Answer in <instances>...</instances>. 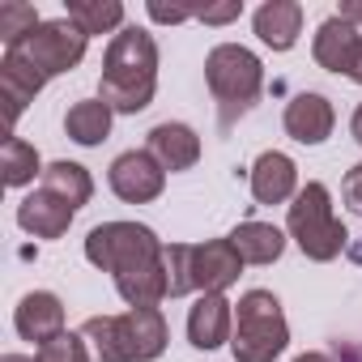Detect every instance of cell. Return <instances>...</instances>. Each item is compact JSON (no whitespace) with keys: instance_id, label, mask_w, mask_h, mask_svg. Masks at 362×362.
<instances>
[{"instance_id":"5b68a950","label":"cell","mask_w":362,"mask_h":362,"mask_svg":"<svg viewBox=\"0 0 362 362\" xmlns=\"http://www.w3.org/2000/svg\"><path fill=\"white\" fill-rule=\"evenodd\" d=\"M286 230L290 239L298 243V252L315 264H328L345 252L349 243V230L337 222L332 214V192L320 184V179H311L307 188H298V197L290 201V214H286Z\"/></svg>"},{"instance_id":"f1b7e54d","label":"cell","mask_w":362,"mask_h":362,"mask_svg":"<svg viewBox=\"0 0 362 362\" xmlns=\"http://www.w3.org/2000/svg\"><path fill=\"white\" fill-rule=\"evenodd\" d=\"M149 18L162 22V26H179V22H188V18H197V13H192V9H166V5H158V0H149Z\"/></svg>"},{"instance_id":"ba28073f","label":"cell","mask_w":362,"mask_h":362,"mask_svg":"<svg viewBox=\"0 0 362 362\" xmlns=\"http://www.w3.org/2000/svg\"><path fill=\"white\" fill-rule=\"evenodd\" d=\"M86 47H90V35H81L69 18H52V22H43L35 35H26L18 47H9V52L22 56L30 69H39V73L52 81V77L77 69V64L86 60Z\"/></svg>"},{"instance_id":"e0dca14e","label":"cell","mask_w":362,"mask_h":362,"mask_svg":"<svg viewBox=\"0 0 362 362\" xmlns=\"http://www.w3.org/2000/svg\"><path fill=\"white\" fill-rule=\"evenodd\" d=\"M252 26H256L264 47L290 52L298 43V35H303V5L298 0H264L256 9V18H252Z\"/></svg>"},{"instance_id":"e575fe53","label":"cell","mask_w":362,"mask_h":362,"mask_svg":"<svg viewBox=\"0 0 362 362\" xmlns=\"http://www.w3.org/2000/svg\"><path fill=\"white\" fill-rule=\"evenodd\" d=\"M0 362H39V358H30V354H5Z\"/></svg>"},{"instance_id":"d6a6232c","label":"cell","mask_w":362,"mask_h":362,"mask_svg":"<svg viewBox=\"0 0 362 362\" xmlns=\"http://www.w3.org/2000/svg\"><path fill=\"white\" fill-rule=\"evenodd\" d=\"M349 81L362 86V43H358V56H354V69H349Z\"/></svg>"},{"instance_id":"277c9868","label":"cell","mask_w":362,"mask_h":362,"mask_svg":"<svg viewBox=\"0 0 362 362\" xmlns=\"http://www.w3.org/2000/svg\"><path fill=\"white\" fill-rule=\"evenodd\" d=\"M205 81H209V94L218 98L222 124H235V115L252 111L264 90V64L243 43H218L205 56Z\"/></svg>"},{"instance_id":"44dd1931","label":"cell","mask_w":362,"mask_h":362,"mask_svg":"<svg viewBox=\"0 0 362 362\" xmlns=\"http://www.w3.org/2000/svg\"><path fill=\"white\" fill-rule=\"evenodd\" d=\"M81 35H119L124 30V5L119 0H69V13H64Z\"/></svg>"},{"instance_id":"603a6c76","label":"cell","mask_w":362,"mask_h":362,"mask_svg":"<svg viewBox=\"0 0 362 362\" xmlns=\"http://www.w3.org/2000/svg\"><path fill=\"white\" fill-rule=\"evenodd\" d=\"M39 188H47V192H56L60 201H69L73 209H81V205H90V197H94V179H90V170L81 166V162H52L47 170H43V184Z\"/></svg>"},{"instance_id":"4dcf8cb0","label":"cell","mask_w":362,"mask_h":362,"mask_svg":"<svg viewBox=\"0 0 362 362\" xmlns=\"http://www.w3.org/2000/svg\"><path fill=\"white\" fill-rule=\"evenodd\" d=\"M349 132H354V141L362 145V103L354 107V115H349Z\"/></svg>"},{"instance_id":"7402d4cb","label":"cell","mask_w":362,"mask_h":362,"mask_svg":"<svg viewBox=\"0 0 362 362\" xmlns=\"http://www.w3.org/2000/svg\"><path fill=\"white\" fill-rule=\"evenodd\" d=\"M115 290H119V298L128 307H158L166 298V252H162L158 264H145L136 273L115 277Z\"/></svg>"},{"instance_id":"ac0fdd59","label":"cell","mask_w":362,"mask_h":362,"mask_svg":"<svg viewBox=\"0 0 362 362\" xmlns=\"http://www.w3.org/2000/svg\"><path fill=\"white\" fill-rule=\"evenodd\" d=\"M47 86V77L39 69H30L22 56L5 52L0 56V98H5V111H9V124L22 119V111L35 103V94Z\"/></svg>"},{"instance_id":"d4e9b609","label":"cell","mask_w":362,"mask_h":362,"mask_svg":"<svg viewBox=\"0 0 362 362\" xmlns=\"http://www.w3.org/2000/svg\"><path fill=\"white\" fill-rule=\"evenodd\" d=\"M43 22H39V13H35V5H26V0H5L0 5V43H5V52L9 47H18L26 35H35Z\"/></svg>"},{"instance_id":"9c48e42d","label":"cell","mask_w":362,"mask_h":362,"mask_svg":"<svg viewBox=\"0 0 362 362\" xmlns=\"http://www.w3.org/2000/svg\"><path fill=\"white\" fill-rule=\"evenodd\" d=\"M107 184H111V192H115L124 205H149V201H158L162 188H166V170H162V162H158L149 149H128V153H119V158L111 162Z\"/></svg>"},{"instance_id":"3957f363","label":"cell","mask_w":362,"mask_h":362,"mask_svg":"<svg viewBox=\"0 0 362 362\" xmlns=\"http://www.w3.org/2000/svg\"><path fill=\"white\" fill-rule=\"evenodd\" d=\"M243 273L230 239L209 243H166V298L184 294H226Z\"/></svg>"},{"instance_id":"ffe728a7","label":"cell","mask_w":362,"mask_h":362,"mask_svg":"<svg viewBox=\"0 0 362 362\" xmlns=\"http://www.w3.org/2000/svg\"><path fill=\"white\" fill-rule=\"evenodd\" d=\"M111 119H115V111H111L103 98H81V103L69 107L64 132H69L77 145H103V141L111 136Z\"/></svg>"},{"instance_id":"8fae6325","label":"cell","mask_w":362,"mask_h":362,"mask_svg":"<svg viewBox=\"0 0 362 362\" xmlns=\"http://www.w3.org/2000/svg\"><path fill=\"white\" fill-rule=\"evenodd\" d=\"M252 197L256 205H286L298 197V166L281 149H264L252 162Z\"/></svg>"},{"instance_id":"8992f818","label":"cell","mask_w":362,"mask_h":362,"mask_svg":"<svg viewBox=\"0 0 362 362\" xmlns=\"http://www.w3.org/2000/svg\"><path fill=\"white\" fill-rule=\"evenodd\" d=\"M286 345H290V324L277 294L247 290L235 303V337H230L235 362H273L286 354Z\"/></svg>"},{"instance_id":"2e32d148","label":"cell","mask_w":362,"mask_h":362,"mask_svg":"<svg viewBox=\"0 0 362 362\" xmlns=\"http://www.w3.org/2000/svg\"><path fill=\"white\" fill-rule=\"evenodd\" d=\"M145 149L162 162V170H192L201 162V136L188 124H175V119L149 128V145Z\"/></svg>"},{"instance_id":"9a60e30c","label":"cell","mask_w":362,"mask_h":362,"mask_svg":"<svg viewBox=\"0 0 362 362\" xmlns=\"http://www.w3.org/2000/svg\"><path fill=\"white\" fill-rule=\"evenodd\" d=\"M358 43H362V35H358L349 22H341V18L332 13V18L320 22V30H315V39H311V56H315L320 69L345 73V77H349L354 56H358Z\"/></svg>"},{"instance_id":"f546056e","label":"cell","mask_w":362,"mask_h":362,"mask_svg":"<svg viewBox=\"0 0 362 362\" xmlns=\"http://www.w3.org/2000/svg\"><path fill=\"white\" fill-rule=\"evenodd\" d=\"M337 18H341V22H349V26L358 30V26H362V0H345V5L337 9Z\"/></svg>"},{"instance_id":"7c38bea8","label":"cell","mask_w":362,"mask_h":362,"mask_svg":"<svg viewBox=\"0 0 362 362\" xmlns=\"http://www.w3.org/2000/svg\"><path fill=\"white\" fill-rule=\"evenodd\" d=\"M13 328H18L22 341H35V345L56 341V337L64 332V303H60V294H52V290H30V294L18 303V311H13Z\"/></svg>"},{"instance_id":"52a82bcc","label":"cell","mask_w":362,"mask_h":362,"mask_svg":"<svg viewBox=\"0 0 362 362\" xmlns=\"http://www.w3.org/2000/svg\"><path fill=\"white\" fill-rule=\"evenodd\" d=\"M166 252V243L141 226V222H103L86 235V260L111 277H124V273H136L145 264H158Z\"/></svg>"},{"instance_id":"4316f807","label":"cell","mask_w":362,"mask_h":362,"mask_svg":"<svg viewBox=\"0 0 362 362\" xmlns=\"http://www.w3.org/2000/svg\"><path fill=\"white\" fill-rule=\"evenodd\" d=\"M341 197H345V205H349L354 214H362V162L345 170V179H341Z\"/></svg>"},{"instance_id":"4fadbf2b","label":"cell","mask_w":362,"mask_h":362,"mask_svg":"<svg viewBox=\"0 0 362 362\" xmlns=\"http://www.w3.org/2000/svg\"><path fill=\"white\" fill-rule=\"evenodd\" d=\"M235 337V303L226 294H201L188 307V341L197 349H218Z\"/></svg>"},{"instance_id":"6da1fadb","label":"cell","mask_w":362,"mask_h":362,"mask_svg":"<svg viewBox=\"0 0 362 362\" xmlns=\"http://www.w3.org/2000/svg\"><path fill=\"white\" fill-rule=\"evenodd\" d=\"M153 90H158V43L145 26H124L103 52L98 98L119 115H136L153 103Z\"/></svg>"},{"instance_id":"83f0119b","label":"cell","mask_w":362,"mask_h":362,"mask_svg":"<svg viewBox=\"0 0 362 362\" xmlns=\"http://www.w3.org/2000/svg\"><path fill=\"white\" fill-rule=\"evenodd\" d=\"M243 13V0H230V5H214V9H201L197 18L209 22V26H222V22H235Z\"/></svg>"},{"instance_id":"cb8c5ba5","label":"cell","mask_w":362,"mask_h":362,"mask_svg":"<svg viewBox=\"0 0 362 362\" xmlns=\"http://www.w3.org/2000/svg\"><path fill=\"white\" fill-rule=\"evenodd\" d=\"M0 170H5V188H26L35 184V175L43 179V162H39V149L22 136H9L5 141V158H0Z\"/></svg>"},{"instance_id":"484cf974","label":"cell","mask_w":362,"mask_h":362,"mask_svg":"<svg viewBox=\"0 0 362 362\" xmlns=\"http://www.w3.org/2000/svg\"><path fill=\"white\" fill-rule=\"evenodd\" d=\"M35 358H39V362H94V358H90V345H86L81 332H60L56 341L39 345Z\"/></svg>"},{"instance_id":"836d02e7","label":"cell","mask_w":362,"mask_h":362,"mask_svg":"<svg viewBox=\"0 0 362 362\" xmlns=\"http://www.w3.org/2000/svg\"><path fill=\"white\" fill-rule=\"evenodd\" d=\"M294 362H332V358H328V354H298Z\"/></svg>"},{"instance_id":"30bf717a","label":"cell","mask_w":362,"mask_h":362,"mask_svg":"<svg viewBox=\"0 0 362 362\" xmlns=\"http://www.w3.org/2000/svg\"><path fill=\"white\" fill-rule=\"evenodd\" d=\"M286 132L298 141V145H324L332 136V124H337V111L324 94L315 90H303L286 103V115H281Z\"/></svg>"},{"instance_id":"d6986e66","label":"cell","mask_w":362,"mask_h":362,"mask_svg":"<svg viewBox=\"0 0 362 362\" xmlns=\"http://www.w3.org/2000/svg\"><path fill=\"white\" fill-rule=\"evenodd\" d=\"M226 239H230V247L239 252L243 264H273L286 252V235L273 222H239Z\"/></svg>"},{"instance_id":"1f68e13d","label":"cell","mask_w":362,"mask_h":362,"mask_svg":"<svg viewBox=\"0 0 362 362\" xmlns=\"http://www.w3.org/2000/svg\"><path fill=\"white\" fill-rule=\"evenodd\" d=\"M332 362H362V345H345Z\"/></svg>"},{"instance_id":"5bb4252c","label":"cell","mask_w":362,"mask_h":362,"mask_svg":"<svg viewBox=\"0 0 362 362\" xmlns=\"http://www.w3.org/2000/svg\"><path fill=\"white\" fill-rule=\"evenodd\" d=\"M73 205L69 201H60L56 192H47V188H35L22 205H18V226L26 230V235H35V239H60V235H69V226H73Z\"/></svg>"},{"instance_id":"7a4b0ae2","label":"cell","mask_w":362,"mask_h":362,"mask_svg":"<svg viewBox=\"0 0 362 362\" xmlns=\"http://www.w3.org/2000/svg\"><path fill=\"white\" fill-rule=\"evenodd\" d=\"M94 362H153L166 349V315L158 307H128L124 315H90L81 324Z\"/></svg>"}]
</instances>
